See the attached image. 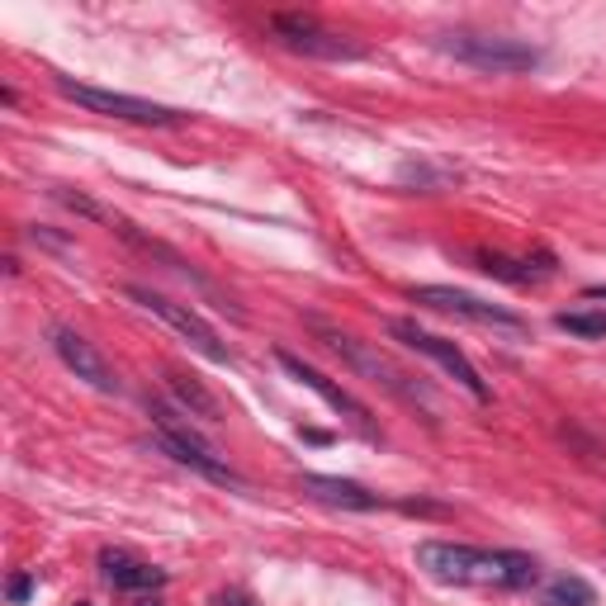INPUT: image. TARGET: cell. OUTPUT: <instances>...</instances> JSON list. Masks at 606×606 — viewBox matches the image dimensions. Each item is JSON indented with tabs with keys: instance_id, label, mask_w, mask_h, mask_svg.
Returning <instances> with one entry per match:
<instances>
[{
	"instance_id": "cell-1",
	"label": "cell",
	"mask_w": 606,
	"mask_h": 606,
	"mask_svg": "<svg viewBox=\"0 0 606 606\" xmlns=\"http://www.w3.org/2000/svg\"><path fill=\"white\" fill-rule=\"evenodd\" d=\"M417 569L455 587H531L540 579V564L522 550H483V545L459 540H422Z\"/></svg>"
},
{
	"instance_id": "cell-2",
	"label": "cell",
	"mask_w": 606,
	"mask_h": 606,
	"mask_svg": "<svg viewBox=\"0 0 606 606\" xmlns=\"http://www.w3.org/2000/svg\"><path fill=\"white\" fill-rule=\"evenodd\" d=\"M313 331L327 341V351H337L346 365H351L356 374H365L370 384H380L384 394H394V398H403L408 408H431V394L422 384L412 380V374H403V370H394L388 360L380 356V351H370V346H360L351 331H337V327H327V323H313Z\"/></svg>"
},
{
	"instance_id": "cell-3",
	"label": "cell",
	"mask_w": 606,
	"mask_h": 606,
	"mask_svg": "<svg viewBox=\"0 0 606 606\" xmlns=\"http://www.w3.org/2000/svg\"><path fill=\"white\" fill-rule=\"evenodd\" d=\"M270 34H276L280 48L317 57V62H360V57H365L360 43H351L346 34H337V28H327L317 14H303V10L270 14Z\"/></svg>"
},
{
	"instance_id": "cell-4",
	"label": "cell",
	"mask_w": 606,
	"mask_h": 606,
	"mask_svg": "<svg viewBox=\"0 0 606 606\" xmlns=\"http://www.w3.org/2000/svg\"><path fill=\"white\" fill-rule=\"evenodd\" d=\"M57 95H67L71 105L91 109V114H105V119H124V124H152V128H171L180 124L185 114L171 109V105H156V100H138V95H119V91H100V85H81L71 77H53Z\"/></svg>"
},
{
	"instance_id": "cell-5",
	"label": "cell",
	"mask_w": 606,
	"mask_h": 606,
	"mask_svg": "<svg viewBox=\"0 0 606 606\" xmlns=\"http://www.w3.org/2000/svg\"><path fill=\"white\" fill-rule=\"evenodd\" d=\"M388 331L408 346V351H417V356H427V360H436V365L451 374V380L465 388V394L474 398V403H493V394H488V384L479 380V370H474V360L459 351L455 341H445V337H436V331H427V327H417V323H408V317H388Z\"/></svg>"
},
{
	"instance_id": "cell-6",
	"label": "cell",
	"mask_w": 606,
	"mask_h": 606,
	"mask_svg": "<svg viewBox=\"0 0 606 606\" xmlns=\"http://www.w3.org/2000/svg\"><path fill=\"white\" fill-rule=\"evenodd\" d=\"M412 303L422 308H436V313H451V317H465V323H479V327H493V331H508V337H526L531 323L522 313L502 308V303H488L469 290H451V284H417Z\"/></svg>"
},
{
	"instance_id": "cell-7",
	"label": "cell",
	"mask_w": 606,
	"mask_h": 606,
	"mask_svg": "<svg viewBox=\"0 0 606 606\" xmlns=\"http://www.w3.org/2000/svg\"><path fill=\"white\" fill-rule=\"evenodd\" d=\"M128 299H133L138 308H148L152 317H162V323H166L171 331H180V337L190 341L205 360H213V365H228V360H233V356H228V346L219 341V331H213V327L205 323V317H199V313L190 308V303H176V299H166V294L148 290V284H128Z\"/></svg>"
},
{
	"instance_id": "cell-8",
	"label": "cell",
	"mask_w": 606,
	"mask_h": 606,
	"mask_svg": "<svg viewBox=\"0 0 606 606\" xmlns=\"http://www.w3.org/2000/svg\"><path fill=\"white\" fill-rule=\"evenodd\" d=\"M276 360H280V370L290 374V380H299L303 388H313V394L323 398L331 412H337V417H346V427H351V431H360V436H365V441H380V427H374L370 408H365V403H360V398L351 394V388H341L337 380H327L323 370H313L308 360H299L294 351H276Z\"/></svg>"
},
{
	"instance_id": "cell-9",
	"label": "cell",
	"mask_w": 606,
	"mask_h": 606,
	"mask_svg": "<svg viewBox=\"0 0 606 606\" xmlns=\"http://www.w3.org/2000/svg\"><path fill=\"white\" fill-rule=\"evenodd\" d=\"M445 53H455L459 62H469L479 71H493V77H516V71L540 67V48L516 43V38H488V34H455V38H445Z\"/></svg>"
},
{
	"instance_id": "cell-10",
	"label": "cell",
	"mask_w": 606,
	"mask_h": 606,
	"mask_svg": "<svg viewBox=\"0 0 606 606\" xmlns=\"http://www.w3.org/2000/svg\"><path fill=\"white\" fill-rule=\"evenodd\" d=\"M53 351L57 360L77 374V380H85L91 388H100V394H119V380H114V370H109V360L95 351L91 341L81 337V331H71V327H53Z\"/></svg>"
},
{
	"instance_id": "cell-11",
	"label": "cell",
	"mask_w": 606,
	"mask_h": 606,
	"mask_svg": "<svg viewBox=\"0 0 606 606\" xmlns=\"http://www.w3.org/2000/svg\"><path fill=\"white\" fill-rule=\"evenodd\" d=\"M100 573L114 593H133V597H148V593H162L166 587V569L156 564H142V559L124 555V550H100Z\"/></svg>"
},
{
	"instance_id": "cell-12",
	"label": "cell",
	"mask_w": 606,
	"mask_h": 606,
	"mask_svg": "<svg viewBox=\"0 0 606 606\" xmlns=\"http://www.w3.org/2000/svg\"><path fill=\"white\" fill-rule=\"evenodd\" d=\"M299 493H308L323 508H341V512H374L380 508V493L360 488L351 479H331V474H299Z\"/></svg>"
},
{
	"instance_id": "cell-13",
	"label": "cell",
	"mask_w": 606,
	"mask_h": 606,
	"mask_svg": "<svg viewBox=\"0 0 606 606\" xmlns=\"http://www.w3.org/2000/svg\"><path fill=\"white\" fill-rule=\"evenodd\" d=\"M479 270H488L493 280H508V284H540L555 276V256L550 252H536V256H502V252H474Z\"/></svg>"
},
{
	"instance_id": "cell-14",
	"label": "cell",
	"mask_w": 606,
	"mask_h": 606,
	"mask_svg": "<svg viewBox=\"0 0 606 606\" xmlns=\"http://www.w3.org/2000/svg\"><path fill=\"white\" fill-rule=\"evenodd\" d=\"M166 384H171V398H176L180 412L205 417V422H223V403L213 398L209 388L195 380V374H166Z\"/></svg>"
},
{
	"instance_id": "cell-15",
	"label": "cell",
	"mask_w": 606,
	"mask_h": 606,
	"mask_svg": "<svg viewBox=\"0 0 606 606\" xmlns=\"http://www.w3.org/2000/svg\"><path fill=\"white\" fill-rule=\"evenodd\" d=\"M593 602H597L593 583L579 579V573H559V579L540 587V606H593Z\"/></svg>"
},
{
	"instance_id": "cell-16",
	"label": "cell",
	"mask_w": 606,
	"mask_h": 606,
	"mask_svg": "<svg viewBox=\"0 0 606 606\" xmlns=\"http://www.w3.org/2000/svg\"><path fill=\"white\" fill-rule=\"evenodd\" d=\"M559 331L579 341H606V308H573V313H559L555 317Z\"/></svg>"
},
{
	"instance_id": "cell-17",
	"label": "cell",
	"mask_w": 606,
	"mask_h": 606,
	"mask_svg": "<svg viewBox=\"0 0 606 606\" xmlns=\"http://www.w3.org/2000/svg\"><path fill=\"white\" fill-rule=\"evenodd\" d=\"M57 199H62L67 209L85 213V219H95V223H109V228H114V213H109V209H100L95 199H85V195H71V190H57Z\"/></svg>"
},
{
	"instance_id": "cell-18",
	"label": "cell",
	"mask_w": 606,
	"mask_h": 606,
	"mask_svg": "<svg viewBox=\"0 0 606 606\" xmlns=\"http://www.w3.org/2000/svg\"><path fill=\"white\" fill-rule=\"evenodd\" d=\"M5 597H10L14 606H20V602H28V597H34V579H28V573H14V579H10V587H5Z\"/></svg>"
},
{
	"instance_id": "cell-19",
	"label": "cell",
	"mask_w": 606,
	"mask_h": 606,
	"mask_svg": "<svg viewBox=\"0 0 606 606\" xmlns=\"http://www.w3.org/2000/svg\"><path fill=\"white\" fill-rule=\"evenodd\" d=\"M219 606H256V597L242 593V587H228V593L219 597Z\"/></svg>"
},
{
	"instance_id": "cell-20",
	"label": "cell",
	"mask_w": 606,
	"mask_h": 606,
	"mask_svg": "<svg viewBox=\"0 0 606 606\" xmlns=\"http://www.w3.org/2000/svg\"><path fill=\"white\" fill-rule=\"evenodd\" d=\"M583 299H606V284H587Z\"/></svg>"
},
{
	"instance_id": "cell-21",
	"label": "cell",
	"mask_w": 606,
	"mask_h": 606,
	"mask_svg": "<svg viewBox=\"0 0 606 606\" xmlns=\"http://www.w3.org/2000/svg\"><path fill=\"white\" fill-rule=\"evenodd\" d=\"M138 606H156V602H152V597H148V602H138Z\"/></svg>"
},
{
	"instance_id": "cell-22",
	"label": "cell",
	"mask_w": 606,
	"mask_h": 606,
	"mask_svg": "<svg viewBox=\"0 0 606 606\" xmlns=\"http://www.w3.org/2000/svg\"><path fill=\"white\" fill-rule=\"evenodd\" d=\"M77 606H91V602H77Z\"/></svg>"
}]
</instances>
